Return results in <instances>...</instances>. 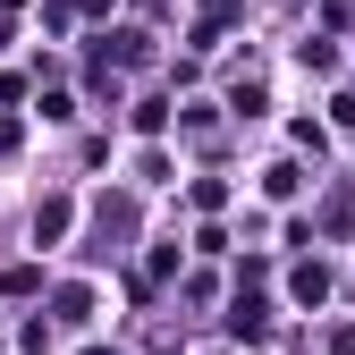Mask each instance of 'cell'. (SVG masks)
Returning a JSON list of instances; mask_svg holds the SVG:
<instances>
[]
</instances>
